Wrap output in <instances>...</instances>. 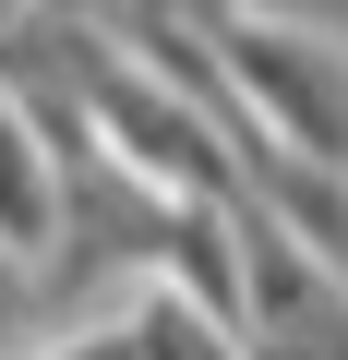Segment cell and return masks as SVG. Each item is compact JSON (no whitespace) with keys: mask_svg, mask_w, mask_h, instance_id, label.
Listing matches in <instances>:
<instances>
[{"mask_svg":"<svg viewBox=\"0 0 348 360\" xmlns=\"http://www.w3.org/2000/svg\"><path fill=\"white\" fill-rule=\"evenodd\" d=\"M60 229H72V156L37 144L25 108H0V252H13V264H49Z\"/></svg>","mask_w":348,"mask_h":360,"instance_id":"cell-2","label":"cell"},{"mask_svg":"<svg viewBox=\"0 0 348 360\" xmlns=\"http://www.w3.org/2000/svg\"><path fill=\"white\" fill-rule=\"evenodd\" d=\"M217 72L240 96V132L276 144V156H312V168H348V49L312 37V25H276V13H240L217 37Z\"/></svg>","mask_w":348,"mask_h":360,"instance_id":"cell-1","label":"cell"},{"mask_svg":"<svg viewBox=\"0 0 348 360\" xmlns=\"http://www.w3.org/2000/svg\"><path fill=\"white\" fill-rule=\"evenodd\" d=\"M37 360H144V348H132V324L108 312V324H60V336H49Z\"/></svg>","mask_w":348,"mask_h":360,"instance_id":"cell-4","label":"cell"},{"mask_svg":"<svg viewBox=\"0 0 348 360\" xmlns=\"http://www.w3.org/2000/svg\"><path fill=\"white\" fill-rule=\"evenodd\" d=\"M181 25H217V37H228V25H240V0H181Z\"/></svg>","mask_w":348,"mask_h":360,"instance_id":"cell-5","label":"cell"},{"mask_svg":"<svg viewBox=\"0 0 348 360\" xmlns=\"http://www.w3.org/2000/svg\"><path fill=\"white\" fill-rule=\"evenodd\" d=\"M132 348H144V360H252V336L217 324V312L181 300V288H144V300H132Z\"/></svg>","mask_w":348,"mask_h":360,"instance_id":"cell-3","label":"cell"}]
</instances>
